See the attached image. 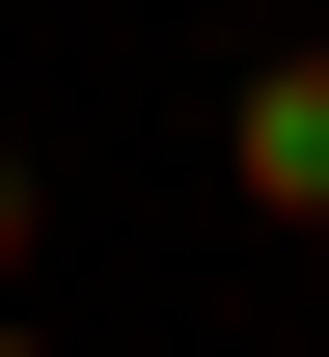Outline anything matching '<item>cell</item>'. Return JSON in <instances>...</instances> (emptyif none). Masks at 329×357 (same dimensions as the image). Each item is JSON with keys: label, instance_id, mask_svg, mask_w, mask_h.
Instances as JSON below:
<instances>
[{"label": "cell", "instance_id": "6da1fadb", "mask_svg": "<svg viewBox=\"0 0 329 357\" xmlns=\"http://www.w3.org/2000/svg\"><path fill=\"white\" fill-rule=\"evenodd\" d=\"M220 165H247V220H329V55H275V83L220 110Z\"/></svg>", "mask_w": 329, "mask_h": 357}, {"label": "cell", "instance_id": "7a4b0ae2", "mask_svg": "<svg viewBox=\"0 0 329 357\" xmlns=\"http://www.w3.org/2000/svg\"><path fill=\"white\" fill-rule=\"evenodd\" d=\"M28 248H55V192H28V137H0V275H28Z\"/></svg>", "mask_w": 329, "mask_h": 357}, {"label": "cell", "instance_id": "3957f363", "mask_svg": "<svg viewBox=\"0 0 329 357\" xmlns=\"http://www.w3.org/2000/svg\"><path fill=\"white\" fill-rule=\"evenodd\" d=\"M0 357H55V330H0Z\"/></svg>", "mask_w": 329, "mask_h": 357}]
</instances>
